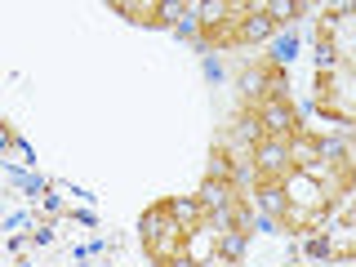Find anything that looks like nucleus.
<instances>
[{
	"label": "nucleus",
	"mask_w": 356,
	"mask_h": 267,
	"mask_svg": "<svg viewBox=\"0 0 356 267\" xmlns=\"http://www.w3.org/2000/svg\"><path fill=\"white\" fill-rule=\"evenodd\" d=\"M307 250H312V259H321V263H352V254H356L352 205L339 209V214H334V222H325L316 236H307Z\"/></svg>",
	"instance_id": "nucleus-7"
},
{
	"label": "nucleus",
	"mask_w": 356,
	"mask_h": 267,
	"mask_svg": "<svg viewBox=\"0 0 356 267\" xmlns=\"http://www.w3.org/2000/svg\"><path fill=\"white\" fill-rule=\"evenodd\" d=\"M352 147L348 143H330L307 170H298L272 200H263L272 209L276 232L289 236H316L325 222H334L339 209L352 205Z\"/></svg>",
	"instance_id": "nucleus-2"
},
{
	"label": "nucleus",
	"mask_w": 356,
	"mask_h": 267,
	"mask_svg": "<svg viewBox=\"0 0 356 267\" xmlns=\"http://www.w3.org/2000/svg\"><path fill=\"white\" fill-rule=\"evenodd\" d=\"M312 103L334 125H352L356 120V76L352 67L316 63V81H312Z\"/></svg>",
	"instance_id": "nucleus-5"
},
{
	"label": "nucleus",
	"mask_w": 356,
	"mask_h": 267,
	"mask_svg": "<svg viewBox=\"0 0 356 267\" xmlns=\"http://www.w3.org/2000/svg\"><path fill=\"white\" fill-rule=\"evenodd\" d=\"M352 27H356L352 5H330V9H321V22H316V63L352 67V58H356Z\"/></svg>",
	"instance_id": "nucleus-6"
},
{
	"label": "nucleus",
	"mask_w": 356,
	"mask_h": 267,
	"mask_svg": "<svg viewBox=\"0 0 356 267\" xmlns=\"http://www.w3.org/2000/svg\"><path fill=\"white\" fill-rule=\"evenodd\" d=\"M325 147H330V143L321 138V129L298 125V129H289V134L254 138V143H245V147L232 152V156H236V165H241L245 192L259 196V200H272L289 178H294L298 170H307V165L316 161Z\"/></svg>",
	"instance_id": "nucleus-3"
},
{
	"label": "nucleus",
	"mask_w": 356,
	"mask_h": 267,
	"mask_svg": "<svg viewBox=\"0 0 356 267\" xmlns=\"http://www.w3.org/2000/svg\"><path fill=\"white\" fill-rule=\"evenodd\" d=\"M111 9L134 18V22H147V27H165V22H174L178 14H187V5H125V0H116Z\"/></svg>",
	"instance_id": "nucleus-8"
},
{
	"label": "nucleus",
	"mask_w": 356,
	"mask_h": 267,
	"mask_svg": "<svg viewBox=\"0 0 356 267\" xmlns=\"http://www.w3.org/2000/svg\"><path fill=\"white\" fill-rule=\"evenodd\" d=\"M143 250L152 267H236L254 232V200L241 165L222 143L192 196H161L143 209Z\"/></svg>",
	"instance_id": "nucleus-1"
},
{
	"label": "nucleus",
	"mask_w": 356,
	"mask_h": 267,
	"mask_svg": "<svg viewBox=\"0 0 356 267\" xmlns=\"http://www.w3.org/2000/svg\"><path fill=\"white\" fill-rule=\"evenodd\" d=\"M196 14V40L205 49H245L254 40H267L294 14H307V5H272V0L236 5L232 0V5H200Z\"/></svg>",
	"instance_id": "nucleus-4"
}]
</instances>
